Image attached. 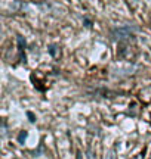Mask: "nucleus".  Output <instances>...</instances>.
Returning <instances> with one entry per match:
<instances>
[{
	"mask_svg": "<svg viewBox=\"0 0 151 159\" xmlns=\"http://www.w3.org/2000/svg\"><path fill=\"white\" fill-rule=\"evenodd\" d=\"M24 137H25V131H22V133H21V137H19V142H21V143H24Z\"/></svg>",
	"mask_w": 151,
	"mask_h": 159,
	"instance_id": "nucleus-1",
	"label": "nucleus"
}]
</instances>
